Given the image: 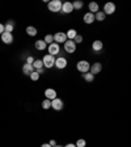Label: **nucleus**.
Returning a JSON list of instances; mask_svg holds the SVG:
<instances>
[{"label": "nucleus", "instance_id": "f257e3e1", "mask_svg": "<svg viewBox=\"0 0 131 147\" xmlns=\"http://www.w3.org/2000/svg\"><path fill=\"white\" fill-rule=\"evenodd\" d=\"M47 8H49L50 12L56 13L62 11V1L60 0H51L50 3H47Z\"/></svg>", "mask_w": 131, "mask_h": 147}, {"label": "nucleus", "instance_id": "f03ea898", "mask_svg": "<svg viewBox=\"0 0 131 147\" xmlns=\"http://www.w3.org/2000/svg\"><path fill=\"white\" fill-rule=\"evenodd\" d=\"M42 63H43V67L45 68H51L54 67V63H55V57L50 54H46L45 57L42 58Z\"/></svg>", "mask_w": 131, "mask_h": 147}, {"label": "nucleus", "instance_id": "7ed1b4c3", "mask_svg": "<svg viewBox=\"0 0 131 147\" xmlns=\"http://www.w3.org/2000/svg\"><path fill=\"white\" fill-rule=\"evenodd\" d=\"M63 47H64V51L68 53V54H73L76 51V43L73 42L72 40H67L66 42L63 43Z\"/></svg>", "mask_w": 131, "mask_h": 147}, {"label": "nucleus", "instance_id": "20e7f679", "mask_svg": "<svg viewBox=\"0 0 131 147\" xmlns=\"http://www.w3.org/2000/svg\"><path fill=\"white\" fill-rule=\"evenodd\" d=\"M89 67H91V63L88 61H79L76 64V68L79 72L81 74H85V72H89Z\"/></svg>", "mask_w": 131, "mask_h": 147}, {"label": "nucleus", "instance_id": "39448f33", "mask_svg": "<svg viewBox=\"0 0 131 147\" xmlns=\"http://www.w3.org/2000/svg\"><path fill=\"white\" fill-rule=\"evenodd\" d=\"M101 71H102V63H100V62H95V63L91 64V67H89V72L95 76V75H97V74H100Z\"/></svg>", "mask_w": 131, "mask_h": 147}, {"label": "nucleus", "instance_id": "423d86ee", "mask_svg": "<svg viewBox=\"0 0 131 147\" xmlns=\"http://www.w3.org/2000/svg\"><path fill=\"white\" fill-rule=\"evenodd\" d=\"M47 51H49L50 55H52V57H55V55H58L59 53H60V46L58 45V43H50L49 46H47Z\"/></svg>", "mask_w": 131, "mask_h": 147}, {"label": "nucleus", "instance_id": "0eeeda50", "mask_svg": "<svg viewBox=\"0 0 131 147\" xmlns=\"http://www.w3.org/2000/svg\"><path fill=\"white\" fill-rule=\"evenodd\" d=\"M67 64H68V62H67V59L64 58V57H59V58H56L55 59V63H54V66L56 68H59V70H63V68H66L67 67Z\"/></svg>", "mask_w": 131, "mask_h": 147}, {"label": "nucleus", "instance_id": "6e6552de", "mask_svg": "<svg viewBox=\"0 0 131 147\" xmlns=\"http://www.w3.org/2000/svg\"><path fill=\"white\" fill-rule=\"evenodd\" d=\"M54 42L55 43H64L66 41H67V36H66V33H63V32H58V33H55L54 36Z\"/></svg>", "mask_w": 131, "mask_h": 147}, {"label": "nucleus", "instance_id": "1a4fd4ad", "mask_svg": "<svg viewBox=\"0 0 131 147\" xmlns=\"http://www.w3.org/2000/svg\"><path fill=\"white\" fill-rule=\"evenodd\" d=\"M102 12H104L105 15H113V13L116 12V4L112 3V1L106 3L104 5V11H102Z\"/></svg>", "mask_w": 131, "mask_h": 147}, {"label": "nucleus", "instance_id": "9d476101", "mask_svg": "<svg viewBox=\"0 0 131 147\" xmlns=\"http://www.w3.org/2000/svg\"><path fill=\"white\" fill-rule=\"evenodd\" d=\"M73 11V7H72V3L71 1H64V3H62V13H64V15H68V13H71Z\"/></svg>", "mask_w": 131, "mask_h": 147}, {"label": "nucleus", "instance_id": "9b49d317", "mask_svg": "<svg viewBox=\"0 0 131 147\" xmlns=\"http://www.w3.org/2000/svg\"><path fill=\"white\" fill-rule=\"evenodd\" d=\"M64 107L63 104V100H60V98H54V100H51V108L55 110H62Z\"/></svg>", "mask_w": 131, "mask_h": 147}, {"label": "nucleus", "instance_id": "f8f14e48", "mask_svg": "<svg viewBox=\"0 0 131 147\" xmlns=\"http://www.w3.org/2000/svg\"><path fill=\"white\" fill-rule=\"evenodd\" d=\"M1 41H3L5 45H11V43L13 42V36H12V33H7V32H4V33L1 34Z\"/></svg>", "mask_w": 131, "mask_h": 147}, {"label": "nucleus", "instance_id": "ddd939ff", "mask_svg": "<svg viewBox=\"0 0 131 147\" xmlns=\"http://www.w3.org/2000/svg\"><path fill=\"white\" fill-rule=\"evenodd\" d=\"M45 97L47 98V100H54V98H56V91L52 88H47L45 91Z\"/></svg>", "mask_w": 131, "mask_h": 147}, {"label": "nucleus", "instance_id": "4468645a", "mask_svg": "<svg viewBox=\"0 0 131 147\" xmlns=\"http://www.w3.org/2000/svg\"><path fill=\"white\" fill-rule=\"evenodd\" d=\"M102 49H104V43H102V41L96 40L95 42L92 43V50H93V51L98 53V51H101Z\"/></svg>", "mask_w": 131, "mask_h": 147}, {"label": "nucleus", "instance_id": "2eb2a0df", "mask_svg": "<svg viewBox=\"0 0 131 147\" xmlns=\"http://www.w3.org/2000/svg\"><path fill=\"white\" fill-rule=\"evenodd\" d=\"M83 20H84V22L85 24H93L95 22V15L93 13H91V12H87L85 15H84V17H83Z\"/></svg>", "mask_w": 131, "mask_h": 147}, {"label": "nucleus", "instance_id": "dca6fc26", "mask_svg": "<svg viewBox=\"0 0 131 147\" xmlns=\"http://www.w3.org/2000/svg\"><path fill=\"white\" fill-rule=\"evenodd\" d=\"M34 46H36V49L37 50H40V51H43V50L47 47V45L45 43V41L43 40H38V41H36L34 42Z\"/></svg>", "mask_w": 131, "mask_h": 147}, {"label": "nucleus", "instance_id": "f3484780", "mask_svg": "<svg viewBox=\"0 0 131 147\" xmlns=\"http://www.w3.org/2000/svg\"><path fill=\"white\" fill-rule=\"evenodd\" d=\"M34 71V67L33 64H29V63H25L24 66H22V72L25 74V75H30L32 72Z\"/></svg>", "mask_w": 131, "mask_h": 147}, {"label": "nucleus", "instance_id": "a211bd4d", "mask_svg": "<svg viewBox=\"0 0 131 147\" xmlns=\"http://www.w3.org/2000/svg\"><path fill=\"white\" fill-rule=\"evenodd\" d=\"M33 67H34V71H41V70H43L42 59H34V62H33Z\"/></svg>", "mask_w": 131, "mask_h": 147}, {"label": "nucleus", "instance_id": "6ab92c4d", "mask_svg": "<svg viewBox=\"0 0 131 147\" xmlns=\"http://www.w3.org/2000/svg\"><path fill=\"white\" fill-rule=\"evenodd\" d=\"M13 28H15V22H13L12 20H9V21L4 25V32H7V33H12Z\"/></svg>", "mask_w": 131, "mask_h": 147}, {"label": "nucleus", "instance_id": "aec40b11", "mask_svg": "<svg viewBox=\"0 0 131 147\" xmlns=\"http://www.w3.org/2000/svg\"><path fill=\"white\" fill-rule=\"evenodd\" d=\"M88 8H89V12L93 13V15H95L96 12H98V11H100V7H98V4H97V3H95V1L89 3Z\"/></svg>", "mask_w": 131, "mask_h": 147}, {"label": "nucleus", "instance_id": "412c9836", "mask_svg": "<svg viewBox=\"0 0 131 147\" xmlns=\"http://www.w3.org/2000/svg\"><path fill=\"white\" fill-rule=\"evenodd\" d=\"M81 76H83V79L85 80L87 83H92L93 80H95V76L92 75L91 72H85V74H81Z\"/></svg>", "mask_w": 131, "mask_h": 147}, {"label": "nucleus", "instance_id": "4be33fe9", "mask_svg": "<svg viewBox=\"0 0 131 147\" xmlns=\"http://www.w3.org/2000/svg\"><path fill=\"white\" fill-rule=\"evenodd\" d=\"M26 33H28V36L34 37V36H37L38 30H37V28H34V26H28L26 28Z\"/></svg>", "mask_w": 131, "mask_h": 147}, {"label": "nucleus", "instance_id": "5701e85b", "mask_svg": "<svg viewBox=\"0 0 131 147\" xmlns=\"http://www.w3.org/2000/svg\"><path fill=\"white\" fill-rule=\"evenodd\" d=\"M105 16H106V15H105L102 11H98V12L95 13V20H97V21H104Z\"/></svg>", "mask_w": 131, "mask_h": 147}, {"label": "nucleus", "instance_id": "b1692460", "mask_svg": "<svg viewBox=\"0 0 131 147\" xmlns=\"http://www.w3.org/2000/svg\"><path fill=\"white\" fill-rule=\"evenodd\" d=\"M76 34H77V32L75 29H70V30H67L66 36H67V40H73L76 37Z\"/></svg>", "mask_w": 131, "mask_h": 147}, {"label": "nucleus", "instance_id": "393cba45", "mask_svg": "<svg viewBox=\"0 0 131 147\" xmlns=\"http://www.w3.org/2000/svg\"><path fill=\"white\" fill-rule=\"evenodd\" d=\"M43 41H45L46 45H50V43L54 42V37H52V34H46L45 38H43Z\"/></svg>", "mask_w": 131, "mask_h": 147}, {"label": "nucleus", "instance_id": "a878e982", "mask_svg": "<svg viewBox=\"0 0 131 147\" xmlns=\"http://www.w3.org/2000/svg\"><path fill=\"white\" fill-rule=\"evenodd\" d=\"M83 1H80V0H76V1H73L72 3V7H73V9H81L83 8Z\"/></svg>", "mask_w": 131, "mask_h": 147}, {"label": "nucleus", "instance_id": "bb28decb", "mask_svg": "<svg viewBox=\"0 0 131 147\" xmlns=\"http://www.w3.org/2000/svg\"><path fill=\"white\" fill-rule=\"evenodd\" d=\"M42 108L43 109H50V108H51V101L45 98V100L42 101Z\"/></svg>", "mask_w": 131, "mask_h": 147}, {"label": "nucleus", "instance_id": "cd10ccee", "mask_svg": "<svg viewBox=\"0 0 131 147\" xmlns=\"http://www.w3.org/2000/svg\"><path fill=\"white\" fill-rule=\"evenodd\" d=\"M29 76H30V79L33 80V82H37V80L40 79V74L37 72V71H33V72H32Z\"/></svg>", "mask_w": 131, "mask_h": 147}, {"label": "nucleus", "instance_id": "c85d7f7f", "mask_svg": "<svg viewBox=\"0 0 131 147\" xmlns=\"http://www.w3.org/2000/svg\"><path fill=\"white\" fill-rule=\"evenodd\" d=\"M85 144H87L85 139H77V142L75 143V146L76 147H85Z\"/></svg>", "mask_w": 131, "mask_h": 147}, {"label": "nucleus", "instance_id": "c756f323", "mask_svg": "<svg viewBox=\"0 0 131 147\" xmlns=\"http://www.w3.org/2000/svg\"><path fill=\"white\" fill-rule=\"evenodd\" d=\"M72 41L76 43V45H77V43H81L83 42V36H81V34H76V37H75Z\"/></svg>", "mask_w": 131, "mask_h": 147}, {"label": "nucleus", "instance_id": "7c9ffc66", "mask_svg": "<svg viewBox=\"0 0 131 147\" xmlns=\"http://www.w3.org/2000/svg\"><path fill=\"white\" fill-rule=\"evenodd\" d=\"M33 62H34V58H33V57H28V58H26V63L33 64Z\"/></svg>", "mask_w": 131, "mask_h": 147}, {"label": "nucleus", "instance_id": "2f4dec72", "mask_svg": "<svg viewBox=\"0 0 131 147\" xmlns=\"http://www.w3.org/2000/svg\"><path fill=\"white\" fill-rule=\"evenodd\" d=\"M49 144H50V146H51V147H54V146H56V142H55L54 139H51V141L49 142Z\"/></svg>", "mask_w": 131, "mask_h": 147}, {"label": "nucleus", "instance_id": "473e14b6", "mask_svg": "<svg viewBox=\"0 0 131 147\" xmlns=\"http://www.w3.org/2000/svg\"><path fill=\"white\" fill-rule=\"evenodd\" d=\"M4 33V25L3 24H0V36Z\"/></svg>", "mask_w": 131, "mask_h": 147}, {"label": "nucleus", "instance_id": "72a5a7b5", "mask_svg": "<svg viewBox=\"0 0 131 147\" xmlns=\"http://www.w3.org/2000/svg\"><path fill=\"white\" fill-rule=\"evenodd\" d=\"M63 147H76L73 143H68V144H66V146H63Z\"/></svg>", "mask_w": 131, "mask_h": 147}, {"label": "nucleus", "instance_id": "f704fd0d", "mask_svg": "<svg viewBox=\"0 0 131 147\" xmlns=\"http://www.w3.org/2000/svg\"><path fill=\"white\" fill-rule=\"evenodd\" d=\"M41 147H51V146H50L49 143H43V144H42V146H41Z\"/></svg>", "mask_w": 131, "mask_h": 147}, {"label": "nucleus", "instance_id": "c9c22d12", "mask_svg": "<svg viewBox=\"0 0 131 147\" xmlns=\"http://www.w3.org/2000/svg\"><path fill=\"white\" fill-rule=\"evenodd\" d=\"M54 147H63V146H59V144H56V146H54Z\"/></svg>", "mask_w": 131, "mask_h": 147}]
</instances>
